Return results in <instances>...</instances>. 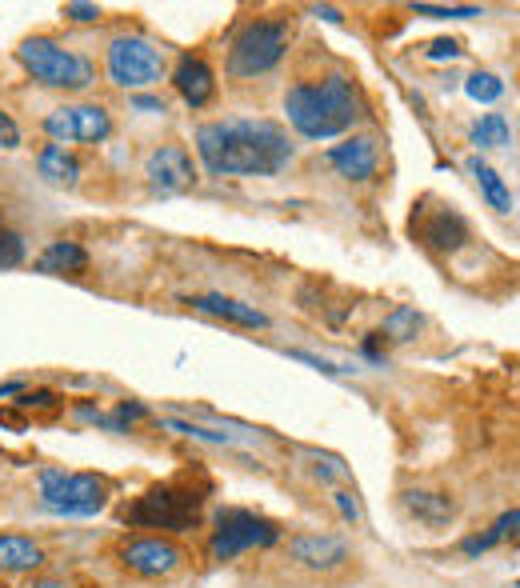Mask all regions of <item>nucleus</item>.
Masks as SVG:
<instances>
[{
    "mask_svg": "<svg viewBox=\"0 0 520 588\" xmlns=\"http://www.w3.org/2000/svg\"><path fill=\"white\" fill-rule=\"evenodd\" d=\"M200 500L192 488H172V484H156L148 488L144 496H136L128 508H124V520L128 524H140V528H168V532H188L196 528L200 520Z\"/></svg>",
    "mask_w": 520,
    "mask_h": 588,
    "instance_id": "nucleus-6",
    "label": "nucleus"
},
{
    "mask_svg": "<svg viewBox=\"0 0 520 588\" xmlns=\"http://www.w3.org/2000/svg\"><path fill=\"white\" fill-rule=\"evenodd\" d=\"M172 84L184 96V104H192V108H204L216 96V76L204 56H180L172 68Z\"/></svg>",
    "mask_w": 520,
    "mask_h": 588,
    "instance_id": "nucleus-13",
    "label": "nucleus"
},
{
    "mask_svg": "<svg viewBox=\"0 0 520 588\" xmlns=\"http://www.w3.org/2000/svg\"><path fill=\"white\" fill-rule=\"evenodd\" d=\"M424 56H428V60H456V56H460V44H456V40H432V44L424 48Z\"/></svg>",
    "mask_w": 520,
    "mask_h": 588,
    "instance_id": "nucleus-28",
    "label": "nucleus"
},
{
    "mask_svg": "<svg viewBox=\"0 0 520 588\" xmlns=\"http://www.w3.org/2000/svg\"><path fill=\"white\" fill-rule=\"evenodd\" d=\"M120 560H124L128 572L152 580V576H172L184 564V552H180V544H172L164 536H136V540L124 544Z\"/></svg>",
    "mask_w": 520,
    "mask_h": 588,
    "instance_id": "nucleus-11",
    "label": "nucleus"
},
{
    "mask_svg": "<svg viewBox=\"0 0 520 588\" xmlns=\"http://www.w3.org/2000/svg\"><path fill=\"white\" fill-rule=\"evenodd\" d=\"M40 272H84L88 268V252L76 244V240H52L40 260H36Z\"/></svg>",
    "mask_w": 520,
    "mask_h": 588,
    "instance_id": "nucleus-20",
    "label": "nucleus"
},
{
    "mask_svg": "<svg viewBox=\"0 0 520 588\" xmlns=\"http://www.w3.org/2000/svg\"><path fill=\"white\" fill-rule=\"evenodd\" d=\"M288 40H292V28L284 20H248L228 48V76L248 80V76L272 72L284 60Z\"/></svg>",
    "mask_w": 520,
    "mask_h": 588,
    "instance_id": "nucleus-4",
    "label": "nucleus"
},
{
    "mask_svg": "<svg viewBox=\"0 0 520 588\" xmlns=\"http://www.w3.org/2000/svg\"><path fill=\"white\" fill-rule=\"evenodd\" d=\"M44 564V552L40 544H32L28 536L20 532H8L0 536V572H32Z\"/></svg>",
    "mask_w": 520,
    "mask_h": 588,
    "instance_id": "nucleus-19",
    "label": "nucleus"
},
{
    "mask_svg": "<svg viewBox=\"0 0 520 588\" xmlns=\"http://www.w3.org/2000/svg\"><path fill=\"white\" fill-rule=\"evenodd\" d=\"M140 416H148V408H144V404H136V400H124V404L116 408V416H112V420H116V424H124V420H140Z\"/></svg>",
    "mask_w": 520,
    "mask_h": 588,
    "instance_id": "nucleus-32",
    "label": "nucleus"
},
{
    "mask_svg": "<svg viewBox=\"0 0 520 588\" xmlns=\"http://www.w3.org/2000/svg\"><path fill=\"white\" fill-rule=\"evenodd\" d=\"M36 168H40V176H44L48 184H56V188H72V184L80 180V164H76L72 152H64V144H44L40 156H36Z\"/></svg>",
    "mask_w": 520,
    "mask_h": 588,
    "instance_id": "nucleus-18",
    "label": "nucleus"
},
{
    "mask_svg": "<svg viewBox=\"0 0 520 588\" xmlns=\"http://www.w3.org/2000/svg\"><path fill=\"white\" fill-rule=\"evenodd\" d=\"M144 180L156 196H176V192H188L196 184V168H192V156L184 144H160L148 152L144 160Z\"/></svg>",
    "mask_w": 520,
    "mask_h": 588,
    "instance_id": "nucleus-10",
    "label": "nucleus"
},
{
    "mask_svg": "<svg viewBox=\"0 0 520 588\" xmlns=\"http://www.w3.org/2000/svg\"><path fill=\"white\" fill-rule=\"evenodd\" d=\"M464 92H468V100H476V104H492V100H500L504 84H500L492 72H472V76L464 80Z\"/></svg>",
    "mask_w": 520,
    "mask_h": 588,
    "instance_id": "nucleus-25",
    "label": "nucleus"
},
{
    "mask_svg": "<svg viewBox=\"0 0 520 588\" xmlns=\"http://www.w3.org/2000/svg\"><path fill=\"white\" fill-rule=\"evenodd\" d=\"M40 504L56 516H96L108 504V484L96 472H40Z\"/></svg>",
    "mask_w": 520,
    "mask_h": 588,
    "instance_id": "nucleus-5",
    "label": "nucleus"
},
{
    "mask_svg": "<svg viewBox=\"0 0 520 588\" xmlns=\"http://www.w3.org/2000/svg\"><path fill=\"white\" fill-rule=\"evenodd\" d=\"M196 152L212 176H276L292 160V140L260 116H228L196 128Z\"/></svg>",
    "mask_w": 520,
    "mask_h": 588,
    "instance_id": "nucleus-1",
    "label": "nucleus"
},
{
    "mask_svg": "<svg viewBox=\"0 0 520 588\" xmlns=\"http://www.w3.org/2000/svg\"><path fill=\"white\" fill-rule=\"evenodd\" d=\"M280 540V528L256 512H244V508H224L216 516V528H212V556L216 560H236L240 552L248 548H268Z\"/></svg>",
    "mask_w": 520,
    "mask_h": 588,
    "instance_id": "nucleus-8",
    "label": "nucleus"
},
{
    "mask_svg": "<svg viewBox=\"0 0 520 588\" xmlns=\"http://www.w3.org/2000/svg\"><path fill=\"white\" fill-rule=\"evenodd\" d=\"M312 12H316V16H324V20H332V24H340V20H344V16H340L336 8H328V4H324V8H312Z\"/></svg>",
    "mask_w": 520,
    "mask_h": 588,
    "instance_id": "nucleus-34",
    "label": "nucleus"
},
{
    "mask_svg": "<svg viewBox=\"0 0 520 588\" xmlns=\"http://www.w3.org/2000/svg\"><path fill=\"white\" fill-rule=\"evenodd\" d=\"M332 500H336V508H340V516H344V520H356V516H360V508H356V500H352V492H348V488H336V492H332Z\"/></svg>",
    "mask_w": 520,
    "mask_h": 588,
    "instance_id": "nucleus-31",
    "label": "nucleus"
},
{
    "mask_svg": "<svg viewBox=\"0 0 520 588\" xmlns=\"http://www.w3.org/2000/svg\"><path fill=\"white\" fill-rule=\"evenodd\" d=\"M504 536H520V504H516L512 512H504V516H496V524H492L484 536H468V540H464V552H468V556H480V552L496 548Z\"/></svg>",
    "mask_w": 520,
    "mask_h": 588,
    "instance_id": "nucleus-23",
    "label": "nucleus"
},
{
    "mask_svg": "<svg viewBox=\"0 0 520 588\" xmlns=\"http://www.w3.org/2000/svg\"><path fill=\"white\" fill-rule=\"evenodd\" d=\"M292 556L304 564V568H316V572H332L348 560V544L336 540V536H320V532H308V536H296L292 540Z\"/></svg>",
    "mask_w": 520,
    "mask_h": 588,
    "instance_id": "nucleus-14",
    "label": "nucleus"
},
{
    "mask_svg": "<svg viewBox=\"0 0 520 588\" xmlns=\"http://www.w3.org/2000/svg\"><path fill=\"white\" fill-rule=\"evenodd\" d=\"M108 76L120 88H148L164 80V52L148 36H112L108 40Z\"/></svg>",
    "mask_w": 520,
    "mask_h": 588,
    "instance_id": "nucleus-7",
    "label": "nucleus"
},
{
    "mask_svg": "<svg viewBox=\"0 0 520 588\" xmlns=\"http://www.w3.org/2000/svg\"><path fill=\"white\" fill-rule=\"evenodd\" d=\"M468 176L480 184L484 200H488L496 212H508V208H512V192H508V184L500 180V172H496L492 164H484L480 156H468Z\"/></svg>",
    "mask_w": 520,
    "mask_h": 588,
    "instance_id": "nucleus-21",
    "label": "nucleus"
},
{
    "mask_svg": "<svg viewBox=\"0 0 520 588\" xmlns=\"http://www.w3.org/2000/svg\"><path fill=\"white\" fill-rule=\"evenodd\" d=\"M64 16L80 20V24H92V20H100V8L96 4H64Z\"/></svg>",
    "mask_w": 520,
    "mask_h": 588,
    "instance_id": "nucleus-30",
    "label": "nucleus"
},
{
    "mask_svg": "<svg viewBox=\"0 0 520 588\" xmlns=\"http://www.w3.org/2000/svg\"><path fill=\"white\" fill-rule=\"evenodd\" d=\"M0 236H4V208H0Z\"/></svg>",
    "mask_w": 520,
    "mask_h": 588,
    "instance_id": "nucleus-37",
    "label": "nucleus"
},
{
    "mask_svg": "<svg viewBox=\"0 0 520 588\" xmlns=\"http://www.w3.org/2000/svg\"><path fill=\"white\" fill-rule=\"evenodd\" d=\"M324 160L344 176V180H368L376 172V140L372 136H348L324 152Z\"/></svg>",
    "mask_w": 520,
    "mask_h": 588,
    "instance_id": "nucleus-12",
    "label": "nucleus"
},
{
    "mask_svg": "<svg viewBox=\"0 0 520 588\" xmlns=\"http://www.w3.org/2000/svg\"><path fill=\"white\" fill-rule=\"evenodd\" d=\"M416 16H432V20H468V16H480L476 4H412Z\"/></svg>",
    "mask_w": 520,
    "mask_h": 588,
    "instance_id": "nucleus-26",
    "label": "nucleus"
},
{
    "mask_svg": "<svg viewBox=\"0 0 520 588\" xmlns=\"http://www.w3.org/2000/svg\"><path fill=\"white\" fill-rule=\"evenodd\" d=\"M20 388H24L20 380H12V384H0V400H4V396H12V392H20Z\"/></svg>",
    "mask_w": 520,
    "mask_h": 588,
    "instance_id": "nucleus-35",
    "label": "nucleus"
},
{
    "mask_svg": "<svg viewBox=\"0 0 520 588\" xmlns=\"http://www.w3.org/2000/svg\"><path fill=\"white\" fill-rule=\"evenodd\" d=\"M20 64L28 68L32 80H40L44 88H64V92H84L92 80H96V68L88 56L48 40V36H28L20 48H16Z\"/></svg>",
    "mask_w": 520,
    "mask_h": 588,
    "instance_id": "nucleus-3",
    "label": "nucleus"
},
{
    "mask_svg": "<svg viewBox=\"0 0 520 588\" xmlns=\"http://www.w3.org/2000/svg\"><path fill=\"white\" fill-rule=\"evenodd\" d=\"M188 304L200 308V312H208V316H220L228 324H240V328H268V316L256 304H244V300L224 296V292H204V296H192Z\"/></svg>",
    "mask_w": 520,
    "mask_h": 588,
    "instance_id": "nucleus-15",
    "label": "nucleus"
},
{
    "mask_svg": "<svg viewBox=\"0 0 520 588\" xmlns=\"http://www.w3.org/2000/svg\"><path fill=\"white\" fill-rule=\"evenodd\" d=\"M132 104L144 112H164V100H156V96H132Z\"/></svg>",
    "mask_w": 520,
    "mask_h": 588,
    "instance_id": "nucleus-33",
    "label": "nucleus"
},
{
    "mask_svg": "<svg viewBox=\"0 0 520 588\" xmlns=\"http://www.w3.org/2000/svg\"><path fill=\"white\" fill-rule=\"evenodd\" d=\"M404 508H408V516H416L424 528H444V524L452 520V512H456L452 496H448V492H432V488H408V492H404Z\"/></svg>",
    "mask_w": 520,
    "mask_h": 588,
    "instance_id": "nucleus-17",
    "label": "nucleus"
},
{
    "mask_svg": "<svg viewBox=\"0 0 520 588\" xmlns=\"http://www.w3.org/2000/svg\"><path fill=\"white\" fill-rule=\"evenodd\" d=\"M44 132L56 144H100L112 132V116L100 104H60L44 116Z\"/></svg>",
    "mask_w": 520,
    "mask_h": 588,
    "instance_id": "nucleus-9",
    "label": "nucleus"
},
{
    "mask_svg": "<svg viewBox=\"0 0 520 588\" xmlns=\"http://www.w3.org/2000/svg\"><path fill=\"white\" fill-rule=\"evenodd\" d=\"M32 588H72V584H64V580H36Z\"/></svg>",
    "mask_w": 520,
    "mask_h": 588,
    "instance_id": "nucleus-36",
    "label": "nucleus"
},
{
    "mask_svg": "<svg viewBox=\"0 0 520 588\" xmlns=\"http://www.w3.org/2000/svg\"><path fill=\"white\" fill-rule=\"evenodd\" d=\"M284 112L288 124L308 136V140H332L340 132H348L360 116H364V100L356 92V84L340 72L324 76V80H304L292 84L284 92Z\"/></svg>",
    "mask_w": 520,
    "mask_h": 588,
    "instance_id": "nucleus-2",
    "label": "nucleus"
},
{
    "mask_svg": "<svg viewBox=\"0 0 520 588\" xmlns=\"http://www.w3.org/2000/svg\"><path fill=\"white\" fill-rule=\"evenodd\" d=\"M164 428H172V432H180V436L208 440V444H232V436H228V432H208V428H200V424H184V420H164Z\"/></svg>",
    "mask_w": 520,
    "mask_h": 588,
    "instance_id": "nucleus-27",
    "label": "nucleus"
},
{
    "mask_svg": "<svg viewBox=\"0 0 520 588\" xmlns=\"http://www.w3.org/2000/svg\"><path fill=\"white\" fill-rule=\"evenodd\" d=\"M20 144V128H16V120L0 108V148H16Z\"/></svg>",
    "mask_w": 520,
    "mask_h": 588,
    "instance_id": "nucleus-29",
    "label": "nucleus"
},
{
    "mask_svg": "<svg viewBox=\"0 0 520 588\" xmlns=\"http://www.w3.org/2000/svg\"><path fill=\"white\" fill-rule=\"evenodd\" d=\"M420 328H424V316L412 308V304H400V308H392L388 316H384V324H380V340H388V344H408V340H416L420 336Z\"/></svg>",
    "mask_w": 520,
    "mask_h": 588,
    "instance_id": "nucleus-22",
    "label": "nucleus"
},
{
    "mask_svg": "<svg viewBox=\"0 0 520 588\" xmlns=\"http://www.w3.org/2000/svg\"><path fill=\"white\" fill-rule=\"evenodd\" d=\"M420 240H424L428 248H436V252H456V248H464V240H468V224H464L460 212L440 208V212H432V216L420 224Z\"/></svg>",
    "mask_w": 520,
    "mask_h": 588,
    "instance_id": "nucleus-16",
    "label": "nucleus"
},
{
    "mask_svg": "<svg viewBox=\"0 0 520 588\" xmlns=\"http://www.w3.org/2000/svg\"><path fill=\"white\" fill-rule=\"evenodd\" d=\"M468 140H472L476 148H504V144H508V120H504L500 112H488V116H480V120L472 124Z\"/></svg>",
    "mask_w": 520,
    "mask_h": 588,
    "instance_id": "nucleus-24",
    "label": "nucleus"
}]
</instances>
